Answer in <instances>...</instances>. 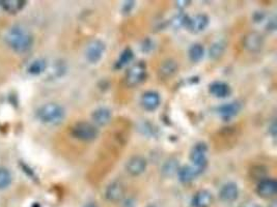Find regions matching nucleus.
Masks as SVG:
<instances>
[{"mask_svg": "<svg viewBox=\"0 0 277 207\" xmlns=\"http://www.w3.org/2000/svg\"><path fill=\"white\" fill-rule=\"evenodd\" d=\"M239 189L236 183L229 182L222 185L219 191V198L223 202H234L238 199Z\"/></svg>", "mask_w": 277, "mask_h": 207, "instance_id": "12", "label": "nucleus"}, {"mask_svg": "<svg viewBox=\"0 0 277 207\" xmlns=\"http://www.w3.org/2000/svg\"><path fill=\"white\" fill-rule=\"evenodd\" d=\"M179 69V65L176 60L167 59L163 62L158 69V77L162 80L171 78Z\"/></svg>", "mask_w": 277, "mask_h": 207, "instance_id": "14", "label": "nucleus"}, {"mask_svg": "<svg viewBox=\"0 0 277 207\" xmlns=\"http://www.w3.org/2000/svg\"><path fill=\"white\" fill-rule=\"evenodd\" d=\"M264 44L265 40L263 35L259 33H255V31L247 34L243 38L244 48L249 52H252V53H258V52H260L263 49Z\"/></svg>", "mask_w": 277, "mask_h": 207, "instance_id": "6", "label": "nucleus"}, {"mask_svg": "<svg viewBox=\"0 0 277 207\" xmlns=\"http://www.w3.org/2000/svg\"><path fill=\"white\" fill-rule=\"evenodd\" d=\"M269 207H277V202L276 201H272L269 205Z\"/></svg>", "mask_w": 277, "mask_h": 207, "instance_id": "35", "label": "nucleus"}, {"mask_svg": "<svg viewBox=\"0 0 277 207\" xmlns=\"http://www.w3.org/2000/svg\"><path fill=\"white\" fill-rule=\"evenodd\" d=\"M105 52V44L102 40H92L86 49V59L90 64H97Z\"/></svg>", "mask_w": 277, "mask_h": 207, "instance_id": "7", "label": "nucleus"}, {"mask_svg": "<svg viewBox=\"0 0 277 207\" xmlns=\"http://www.w3.org/2000/svg\"><path fill=\"white\" fill-rule=\"evenodd\" d=\"M208 25H209L208 16L199 14L193 18L189 17L186 28H188L190 31H192V33H199V31L206 29Z\"/></svg>", "mask_w": 277, "mask_h": 207, "instance_id": "16", "label": "nucleus"}, {"mask_svg": "<svg viewBox=\"0 0 277 207\" xmlns=\"http://www.w3.org/2000/svg\"><path fill=\"white\" fill-rule=\"evenodd\" d=\"M135 6V2L134 1H126L124 6H122V13L125 15H128L132 12V9L134 8Z\"/></svg>", "mask_w": 277, "mask_h": 207, "instance_id": "28", "label": "nucleus"}, {"mask_svg": "<svg viewBox=\"0 0 277 207\" xmlns=\"http://www.w3.org/2000/svg\"><path fill=\"white\" fill-rule=\"evenodd\" d=\"M72 137L82 142H92L99 136L98 128L90 122L79 121L71 128Z\"/></svg>", "mask_w": 277, "mask_h": 207, "instance_id": "3", "label": "nucleus"}, {"mask_svg": "<svg viewBox=\"0 0 277 207\" xmlns=\"http://www.w3.org/2000/svg\"><path fill=\"white\" fill-rule=\"evenodd\" d=\"M203 171L194 167V166H184L178 171L179 180L183 183H189L196 179L198 175H200Z\"/></svg>", "mask_w": 277, "mask_h": 207, "instance_id": "13", "label": "nucleus"}, {"mask_svg": "<svg viewBox=\"0 0 277 207\" xmlns=\"http://www.w3.org/2000/svg\"><path fill=\"white\" fill-rule=\"evenodd\" d=\"M179 163L177 160H169L163 166L162 172L166 177H171L179 171Z\"/></svg>", "mask_w": 277, "mask_h": 207, "instance_id": "24", "label": "nucleus"}, {"mask_svg": "<svg viewBox=\"0 0 277 207\" xmlns=\"http://www.w3.org/2000/svg\"><path fill=\"white\" fill-rule=\"evenodd\" d=\"M65 116V109L55 103L46 104L37 112V117L39 120L46 124H58L64 120Z\"/></svg>", "mask_w": 277, "mask_h": 207, "instance_id": "2", "label": "nucleus"}, {"mask_svg": "<svg viewBox=\"0 0 277 207\" xmlns=\"http://www.w3.org/2000/svg\"><path fill=\"white\" fill-rule=\"evenodd\" d=\"M5 41L8 47L17 53H24L32 48L34 37L27 29L22 26H14L7 31Z\"/></svg>", "mask_w": 277, "mask_h": 207, "instance_id": "1", "label": "nucleus"}, {"mask_svg": "<svg viewBox=\"0 0 277 207\" xmlns=\"http://www.w3.org/2000/svg\"><path fill=\"white\" fill-rule=\"evenodd\" d=\"M84 207H99V205L96 202H88L84 205Z\"/></svg>", "mask_w": 277, "mask_h": 207, "instance_id": "34", "label": "nucleus"}, {"mask_svg": "<svg viewBox=\"0 0 277 207\" xmlns=\"http://www.w3.org/2000/svg\"><path fill=\"white\" fill-rule=\"evenodd\" d=\"M189 58L192 62H198L200 59H202L204 55V48L200 44H194L190 47L188 51Z\"/></svg>", "mask_w": 277, "mask_h": 207, "instance_id": "23", "label": "nucleus"}, {"mask_svg": "<svg viewBox=\"0 0 277 207\" xmlns=\"http://www.w3.org/2000/svg\"><path fill=\"white\" fill-rule=\"evenodd\" d=\"M240 207H262L261 205H259L256 202L254 201H251V200H248V201H245L243 202Z\"/></svg>", "mask_w": 277, "mask_h": 207, "instance_id": "29", "label": "nucleus"}, {"mask_svg": "<svg viewBox=\"0 0 277 207\" xmlns=\"http://www.w3.org/2000/svg\"><path fill=\"white\" fill-rule=\"evenodd\" d=\"M91 119L96 126L104 127L111 120V111L108 108H99L92 112Z\"/></svg>", "mask_w": 277, "mask_h": 207, "instance_id": "18", "label": "nucleus"}, {"mask_svg": "<svg viewBox=\"0 0 277 207\" xmlns=\"http://www.w3.org/2000/svg\"><path fill=\"white\" fill-rule=\"evenodd\" d=\"M26 2L22 0H3L0 1V6L9 14H17L25 6Z\"/></svg>", "mask_w": 277, "mask_h": 207, "instance_id": "20", "label": "nucleus"}, {"mask_svg": "<svg viewBox=\"0 0 277 207\" xmlns=\"http://www.w3.org/2000/svg\"><path fill=\"white\" fill-rule=\"evenodd\" d=\"M269 133L272 135L273 137L276 136V123H275V121H273L271 126L269 127Z\"/></svg>", "mask_w": 277, "mask_h": 207, "instance_id": "33", "label": "nucleus"}, {"mask_svg": "<svg viewBox=\"0 0 277 207\" xmlns=\"http://www.w3.org/2000/svg\"><path fill=\"white\" fill-rule=\"evenodd\" d=\"M133 57H134V53L131 50V48H126L124 51L121 52L119 59L117 60L116 65H115V69H120L124 67H126L128 64L132 61Z\"/></svg>", "mask_w": 277, "mask_h": 207, "instance_id": "21", "label": "nucleus"}, {"mask_svg": "<svg viewBox=\"0 0 277 207\" xmlns=\"http://www.w3.org/2000/svg\"><path fill=\"white\" fill-rule=\"evenodd\" d=\"M147 169V161L141 155H133L126 164V171L131 176H139Z\"/></svg>", "mask_w": 277, "mask_h": 207, "instance_id": "9", "label": "nucleus"}, {"mask_svg": "<svg viewBox=\"0 0 277 207\" xmlns=\"http://www.w3.org/2000/svg\"><path fill=\"white\" fill-rule=\"evenodd\" d=\"M189 17L187 15H185L183 13L177 15L176 17H173V19L171 20V24L174 28H181V27H186L187 23H188Z\"/></svg>", "mask_w": 277, "mask_h": 207, "instance_id": "26", "label": "nucleus"}, {"mask_svg": "<svg viewBox=\"0 0 277 207\" xmlns=\"http://www.w3.org/2000/svg\"><path fill=\"white\" fill-rule=\"evenodd\" d=\"M190 3H191L190 1H186V0H182V1H177V2H176L177 7H178L179 9H181V10H183V9L186 8L187 6H189Z\"/></svg>", "mask_w": 277, "mask_h": 207, "instance_id": "30", "label": "nucleus"}, {"mask_svg": "<svg viewBox=\"0 0 277 207\" xmlns=\"http://www.w3.org/2000/svg\"><path fill=\"white\" fill-rule=\"evenodd\" d=\"M12 183V174L5 168H0V190H4Z\"/></svg>", "mask_w": 277, "mask_h": 207, "instance_id": "25", "label": "nucleus"}, {"mask_svg": "<svg viewBox=\"0 0 277 207\" xmlns=\"http://www.w3.org/2000/svg\"><path fill=\"white\" fill-rule=\"evenodd\" d=\"M47 69V62L45 59H36L28 67V72L30 75L38 76L44 72Z\"/></svg>", "mask_w": 277, "mask_h": 207, "instance_id": "22", "label": "nucleus"}, {"mask_svg": "<svg viewBox=\"0 0 277 207\" xmlns=\"http://www.w3.org/2000/svg\"><path fill=\"white\" fill-rule=\"evenodd\" d=\"M140 104H141V107L146 111L153 112L160 106L161 97L157 91L149 90V91H146L141 96Z\"/></svg>", "mask_w": 277, "mask_h": 207, "instance_id": "8", "label": "nucleus"}, {"mask_svg": "<svg viewBox=\"0 0 277 207\" xmlns=\"http://www.w3.org/2000/svg\"><path fill=\"white\" fill-rule=\"evenodd\" d=\"M125 185L120 181H112L108 184L105 191L106 199L110 202H119L125 197Z\"/></svg>", "mask_w": 277, "mask_h": 207, "instance_id": "10", "label": "nucleus"}, {"mask_svg": "<svg viewBox=\"0 0 277 207\" xmlns=\"http://www.w3.org/2000/svg\"><path fill=\"white\" fill-rule=\"evenodd\" d=\"M209 91L211 95L215 98L224 99L230 96L231 87L229 86V84H227V83L216 81V82H213L210 85Z\"/></svg>", "mask_w": 277, "mask_h": 207, "instance_id": "19", "label": "nucleus"}, {"mask_svg": "<svg viewBox=\"0 0 277 207\" xmlns=\"http://www.w3.org/2000/svg\"><path fill=\"white\" fill-rule=\"evenodd\" d=\"M267 28H268V30H275L276 29V21H275V19H272V20L269 21L268 25H267Z\"/></svg>", "mask_w": 277, "mask_h": 207, "instance_id": "32", "label": "nucleus"}, {"mask_svg": "<svg viewBox=\"0 0 277 207\" xmlns=\"http://www.w3.org/2000/svg\"><path fill=\"white\" fill-rule=\"evenodd\" d=\"M224 44L219 41V43H215L211 48H210V57L213 59L219 58L224 52Z\"/></svg>", "mask_w": 277, "mask_h": 207, "instance_id": "27", "label": "nucleus"}, {"mask_svg": "<svg viewBox=\"0 0 277 207\" xmlns=\"http://www.w3.org/2000/svg\"><path fill=\"white\" fill-rule=\"evenodd\" d=\"M207 152L208 146L204 143H198L194 145L190 152V161L192 166L200 169L201 171H204L208 165Z\"/></svg>", "mask_w": 277, "mask_h": 207, "instance_id": "5", "label": "nucleus"}, {"mask_svg": "<svg viewBox=\"0 0 277 207\" xmlns=\"http://www.w3.org/2000/svg\"><path fill=\"white\" fill-rule=\"evenodd\" d=\"M153 44H152V41L150 39H147L145 43H143L142 45V51H145V52H150L152 49H153Z\"/></svg>", "mask_w": 277, "mask_h": 207, "instance_id": "31", "label": "nucleus"}, {"mask_svg": "<svg viewBox=\"0 0 277 207\" xmlns=\"http://www.w3.org/2000/svg\"><path fill=\"white\" fill-rule=\"evenodd\" d=\"M242 109V105L239 102H231L228 104H224V105L220 106L217 111L219 113V115L224 118V119H231L235 117L236 115H238Z\"/></svg>", "mask_w": 277, "mask_h": 207, "instance_id": "15", "label": "nucleus"}, {"mask_svg": "<svg viewBox=\"0 0 277 207\" xmlns=\"http://www.w3.org/2000/svg\"><path fill=\"white\" fill-rule=\"evenodd\" d=\"M147 77V66L143 61H139L133 65L128 70L125 78L126 85L129 87H135L141 82L146 80Z\"/></svg>", "mask_w": 277, "mask_h": 207, "instance_id": "4", "label": "nucleus"}, {"mask_svg": "<svg viewBox=\"0 0 277 207\" xmlns=\"http://www.w3.org/2000/svg\"><path fill=\"white\" fill-rule=\"evenodd\" d=\"M149 207H157V206H155V205H151V206H149Z\"/></svg>", "mask_w": 277, "mask_h": 207, "instance_id": "36", "label": "nucleus"}, {"mask_svg": "<svg viewBox=\"0 0 277 207\" xmlns=\"http://www.w3.org/2000/svg\"><path fill=\"white\" fill-rule=\"evenodd\" d=\"M213 203V195L207 190H200L192 197V207H210Z\"/></svg>", "mask_w": 277, "mask_h": 207, "instance_id": "17", "label": "nucleus"}, {"mask_svg": "<svg viewBox=\"0 0 277 207\" xmlns=\"http://www.w3.org/2000/svg\"><path fill=\"white\" fill-rule=\"evenodd\" d=\"M277 192V182L271 178H264L260 180L256 186V193L262 198H270Z\"/></svg>", "mask_w": 277, "mask_h": 207, "instance_id": "11", "label": "nucleus"}]
</instances>
